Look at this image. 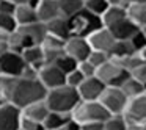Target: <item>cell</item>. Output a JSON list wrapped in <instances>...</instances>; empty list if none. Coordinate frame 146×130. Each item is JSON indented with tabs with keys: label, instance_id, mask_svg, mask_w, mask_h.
Instances as JSON below:
<instances>
[{
	"label": "cell",
	"instance_id": "6da1fadb",
	"mask_svg": "<svg viewBox=\"0 0 146 130\" xmlns=\"http://www.w3.org/2000/svg\"><path fill=\"white\" fill-rule=\"evenodd\" d=\"M49 89L41 83L39 79H25V77H19L14 88L13 97H11V104L16 105L17 108H25L29 105L35 104V102L44 100L47 96Z\"/></svg>",
	"mask_w": 146,
	"mask_h": 130
},
{
	"label": "cell",
	"instance_id": "7a4b0ae2",
	"mask_svg": "<svg viewBox=\"0 0 146 130\" xmlns=\"http://www.w3.org/2000/svg\"><path fill=\"white\" fill-rule=\"evenodd\" d=\"M80 100H82V97H80L77 88H72L69 85L49 89L47 96H46V104L50 108V111L64 113V114L72 113L74 108L80 104Z\"/></svg>",
	"mask_w": 146,
	"mask_h": 130
},
{
	"label": "cell",
	"instance_id": "3957f363",
	"mask_svg": "<svg viewBox=\"0 0 146 130\" xmlns=\"http://www.w3.org/2000/svg\"><path fill=\"white\" fill-rule=\"evenodd\" d=\"M71 116L80 124L85 122H105L111 116L110 111L102 105L101 100H80Z\"/></svg>",
	"mask_w": 146,
	"mask_h": 130
},
{
	"label": "cell",
	"instance_id": "277c9868",
	"mask_svg": "<svg viewBox=\"0 0 146 130\" xmlns=\"http://www.w3.org/2000/svg\"><path fill=\"white\" fill-rule=\"evenodd\" d=\"M69 25H71V33L74 36H85V38H88L91 33H94L96 30L104 27V24H102L101 16L83 8L82 11H79L72 17H69Z\"/></svg>",
	"mask_w": 146,
	"mask_h": 130
},
{
	"label": "cell",
	"instance_id": "5b68a950",
	"mask_svg": "<svg viewBox=\"0 0 146 130\" xmlns=\"http://www.w3.org/2000/svg\"><path fill=\"white\" fill-rule=\"evenodd\" d=\"M96 75L102 80L107 86H123V83L130 77V72L121 64V61L108 58L101 67H98Z\"/></svg>",
	"mask_w": 146,
	"mask_h": 130
},
{
	"label": "cell",
	"instance_id": "8992f818",
	"mask_svg": "<svg viewBox=\"0 0 146 130\" xmlns=\"http://www.w3.org/2000/svg\"><path fill=\"white\" fill-rule=\"evenodd\" d=\"M99 100L110 111V114H124L129 104V97L119 86H107Z\"/></svg>",
	"mask_w": 146,
	"mask_h": 130
},
{
	"label": "cell",
	"instance_id": "52a82bcc",
	"mask_svg": "<svg viewBox=\"0 0 146 130\" xmlns=\"http://www.w3.org/2000/svg\"><path fill=\"white\" fill-rule=\"evenodd\" d=\"M0 64H2V69H3V74L7 75H13V77H22L24 71L27 67L25 60L22 58V53L16 50H8L5 55L0 57Z\"/></svg>",
	"mask_w": 146,
	"mask_h": 130
},
{
	"label": "cell",
	"instance_id": "ba28073f",
	"mask_svg": "<svg viewBox=\"0 0 146 130\" xmlns=\"http://www.w3.org/2000/svg\"><path fill=\"white\" fill-rule=\"evenodd\" d=\"M91 50L93 49L88 42V38H85V36H74L72 35L64 42V52L69 57H72L74 60H77L79 63L88 60Z\"/></svg>",
	"mask_w": 146,
	"mask_h": 130
},
{
	"label": "cell",
	"instance_id": "9c48e42d",
	"mask_svg": "<svg viewBox=\"0 0 146 130\" xmlns=\"http://www.w3.org/2000/svg\"><path fill=\"white\" fill-rule=\"evenodd\" d=\"M17 30H19L21 36H22L25 47L42 44L44 38L47 36V27H46L44 22H39V20L38 22H33V24H29V25H21V27H17Z\"/></svg>",
	"mask_w": 146,
	"mask_h": 130
},
{
	"label": "cell",
	"instance_id": "30bf717a",
	"mask_svg": "<svg viewBox=\"0 0 146 130\" xmlns=\"http://www.w3.org/2000/svg\"><path fill=\"white\" fill-rule=\"evenodd\" d=\"M38 79L47 89L58 88L66 85V74L57 66V64H44L38 72Z\"/></svg>",
	"mask_w": 146,
	"mask_h": 130
},
{
	"label": "cell",
	"instance_id": "8fae6325",
	"mask_svg": "<svg viewBox=\"0 0 146 130\" xmlns=\"http://www.w3.org/2000/svg\"><path fill=\"white\" fill-rule=\"evenodd\" d=\"M22 111L11 102L0 105V130H19Z\"/></svg>",
	"mask_w": 146,
	"mask_h": 130
},
{
	"label": "cell",
	"instance_id": "7c38bea8",
	"mask_svg": "<svg viewBox=\"0 0 146 130\" xmlns=\"http://www.w3.org/2000/svg\"><path fill=\"white\" fill-rule=\"evenodd\" d=\"M105 88H107V85L98 75H94L83 80V83L77 88V91H79L82 100H99L104 94Z\"/></svg>",
	"mask_w": 146,
	"mask_h": 130
},
{
	"label": "cell",
	"instance_id": "4fadbf2b",
	"mask_svg": "<svg viewBox=\"0 0 146 130\" xmlns=\"http://www.w3.org/2000/svg\"><path fill=\"white\" fill-rule=\"evenodd\" d=\"M129 124H143L146 122V92L138 97L129 99L127 108L124 111Z\"/></svg>",
	"mask_w": 146,
	"mask_h": 130
},
{
	"label": "cell",
	"instance_id": "5bb4252c",
	"mask_svg": "<svg viewBox=\"0 0 146 130\" xmlns=\"http://www.w3.org/2000/svg\"><path fill=\"white\" fill-rule=\"evenodd\" d=\"M88 42L93 50H101L108 53L110 49L113 47V44L116 42V39H115L113 33L107 27H101L99 30H96L94 33H91L88 36Z\"/></svg>",
	"mask_w": 146,
	"mask_h": 130
},
{
	"label": "cell",
	"instance_id": "9a60e30c",
	"mask_svg": "<svg viewBox=\"0 0 146 130\" xmlns=\"http://www.w3.org/2000/svg\"><path fill=\"white\" fill-rule=\"evenodd\" d=\"M107 28L113 33L116 41H129L141 27H138L132 19H129V16H127V17H124V19H121L119 22L113 24L111 27H107Z\"/></svg>",
	"mask_w": 146,
	"mask_h": 130
},
{
	"label": "cell",
	"instance_id": "2e32d148",
	"mask_svg": "<svg viewBox=\"0 0 146 130\" xmlns=\"http://www.w3.org/2000/svg\"><path fill=\"white\" fill-rule=\"evenodd\" d=\"M35 8H36V14H38L39 22L47 24L50 20H54L55 17L61 16L58 0H38Z\"/></svg>",
	"mask_w": 146,
	"mask_h": 130
},
{
	"label": "cell",
	"instance_id": "e0dca14e",
	"mask_svg": "<svg viewBox=\"0 0 146 130\" xmlns=\"http://www.w3.org/2000/svg\"><path fill=\"white\" fill-rule=\"evenodd\" d=\"M36 2L33 3H24V5H16V10H14V19H16L17 25H29V24L38 22V14H36Z\"/></svg>",
	"mask_w": 146,
	"mask_h": 130
},
{
	"label": "cell",
	"instance_id": "ac0fdd59",
	"mask_svg": "<svg viewBox=\"0 0 146 130\" xmlns=\"http://www.w3.org/2000/svg\"><path fill=\"white\" fill-rule=\"evenodd\" d=\"M46 27H47L49 35L58 36V38L64 39V41L72 36V33H71V25H69V19L64 17V16L55 17L54 20H50V22L46 24Z\"/></svg>",
	"mask_w": 146,
	"mask_h": 130
},
{
	"label": "cell",
	"instance_id": "d6986e66",
	"mask_svg": "<svg viewBox=\"0 0 146 130\" xmlns=\"http://www.w3.org/2000/svg\"><path fill=\"white\" fill-rule=\"evenodd\" d=\"M22 116L24 117H29L32 121H36V122L42 124L44 119L47 117V114L50 113V108L47 107L46 104V99L44 100H39V102H35V104L29 105V107L22 108Z\"/></svg>",
	"mask_w": 146,
	"mask_h": 130
},
{
	"label": "cell",
	"instance_id": "ffe728a7",
	"mask_svg": "<svg viewBox=\"0 0 146 130\" xmlns=\"http://www.w3.org/2000/svg\"><path fill=\"white\" fill-rule=\"evenodd\" d=\"M21 53H22V58L25 60L27 64L36 67L38 71L46 64V61H44V50H42V46L41 44L29 46V47H25Z\"/></svg>",
	"mask_w": 146,
	"mask_h": 130
},
{
	"label": "cell",
	"instance_id": "44dd1931",
	"mask_svg": "<svg viewBox=\"0 0 146 130\" xmlns=\"http://www.w3.org/2000/svg\"><path fill=\"white\" fill-rule=\"evenodd\" d=\"M127 16L138 27L146 25V2H133L126 7Z\"/></svg>",
	"mask_w": 146,
	"mask_h": 130
},
{
	"label": "cell",
	"instance_id": "7402d4cb",
	"mask_svg": "<svg viewBox=\"0 0 146 130\" xmlns=\"http://www.w3.org/2000/svg\"><path fill=\"white\" fill-rule=\"evenodd\" d=\"M132 53H135V49L132 47L130 41H116L108 52V57L113 58V60L123 61L124 58L130 57Z\"/></svg>",
	"mask_w": 146,
	"mask_h": 130
},
{
	"label": "cell",
	"instance_id": "603a6c76",
	"mask_svg": "<svg viewBox=\"0 0 146 130\" xmlns=\"http://www.w3.org/2000/svg\"><path fill=\"white\" fill-rule=\"evenodd\" d=\"M16 83H17V77L7 75V74L0 75V99L3 102L11 100L14 88H16Z\"/></svg>",
	"mask_w": 146,
	"mask_h": 130
},
{
	"label": "cell",
	"instance_id": "cb8c5ba5",
	"mask_svg": "<svg viewBox=\"0 0 146 130\" xmlns=\"http://www.w3.org/2000/svg\"><path fill=\"white\" fill-rule=\"evenodd\" d=\"M71 119V114H64V113H57V111H50L47 114V117L42 122V127L46 130H61L63 125Z\"/></svg>",
	"mask_w": 146,
	"mask_h": 130
},
{
	"label": "cell",
	"instance_id": "d4e9b609",
	"mask_svg": "<svg viewBox=\"0 0 146 130\" xmlns=\"http://www.w3.org/2000/svg\"><path fill=\"white\" fill-rule=\"evenodd\" d=\"M101 17H102L104 27H111L113 24H116V22H119L121 19L127 17L126 7H108L107 11H105Z\"/></svg>",
	"mask_w": 146,
	"mask_h": 130
},
{
	"label": "cell",
	"instance_id": "484cf974",
	"mask_svg": "<svg viewBox=\"0 0 146 130\" xmlns=\"http://www.w3.org/2000/svg\"><path fill=\"white\" fill-rule=\"evenodd\" d=\"M58 5L61 16L69 19L85 8V0H58Z\"/></svg>",
	"mask_w": 146,
	"mask_h": 130
},
{
	"label": "cell",
	"instance_id": "4316f807",
	"mask_svg": "<svg viewBox=\"0 0 146 130\" xmlns=\"http://www.w3.org/2000/svg\"><path fill=\"white\" fill-rule=\"evenodd\" d=\"M121 89H123V91L126 92V96H127L129 99L138 97V96H141V94H145V92H146L145 85H143L141 82H138L137 79H133L132 75H130L129 79H127L126 82L123 83Z\"/></svg>",
	"mask_w": 146,
	"mask_h": 130
},
{
	"label": "cell",
	"instance_id": "83f0119b",
	"mask_svg": "<svg viewBox=\"0 0 146 130\" xmlns=\"http://www.w3.org/2000/svg\"><path fill=\"white\" fill-rule=\"evenodd\" d=\"M105 130H129V124L124 114H111L105 121Z\"/></svg>",
	"mask_w": 146,
	"mask_h": 130
},
{
	"label": "cell",
	"instance_id": "f1b7e54d",
	"mask_svg": "<svg viewBox=\"0 0 146 130\" xmlns=\"http://www.w3.org/2000/svg\"><path fill=\"white\" fill-rule=\"evenodd\" d=\"M54 64H57V66L60 67L64 74H69L71 71H74V69H77V67H79V61L74 60L72 57H69L66 52H63V53L57 58V61H55Z\"/></svg>",
	"mask_w": 146,
	"mask_h": 130
},
{
	"label": "cell",
	"instance_id": "f546056e",
	"mask_svg": "<svg viewBox=\"0 0 146 130\" xmlns=\"http://www.w3.org/2000/svg\"><path fill=\"white\" fill-rule=\"evenodd\" d=\"M110 7L107 0H86L85 2V8L91 13L98 14V16H102V14L107 11V8Z\"/></svg>",
	"mask_w": 146,
	"mask_h": 130
},
{
	"label": "cell",
	"instance_id": "4dcf8cb0",
	"mask_svg": "<svg viewBox=\"0 0 146 130\" xmlns=\"http://www.w3.org/2000/svg\"><path fill=\"white\" fill-rule=\"evenodd\" d=\"M17 22L14 19V14H5L0 13V30H3L7 33H13L17 28Z\"/></svg>",
	"mask_w": 146,
	"mask_h": 130
},
{
	"label": "cell",
	"instance_id": "1f68e13d",
	"mask_svg": "<svg viewBox=\"0 0 146 130\" xmlns=\"http://www.w3.org/2000/svg\"><path fill=\"white\" fill-rule=\"evenodd\" d=\"M86 77L83 75L82 72L79 71V67L74 71H71L69 74H66V85L72 86V88H79L80 85L83 83V80H85Z\"/></svg>",
	"mask_w": 146,
	"mask_h": 130
},
{
	"label": "cell",
	"instance_id": "d6a6232c",
	"mask_svg": "<svg viewBox=\"0 0 146 130\" xmlns=\"http://www.w3.org/2000/svg\"><path fill=\"white\" fill-rule=\"evenodd\" d=\"M129 41H130V44H132V47L135 49V52H140L141 49L146 47V33L140 28L138 32L129 39Z\"/></svg>",
	"mask_w": 146,
	"mask_h": 130
},
{
	"label": "cell",
	"instance_id": "836d02e7",
	"mask_svg": "<svg viewBox=\"0 0 146 130\" xmlns=\"http://www.w3.org/2000/svg\"><path fill=\"white\" fill-rule=\"evenodd\" d=\"M108 58H110V57H108V53H105V52L91 50V53H90V57H88V61H90V63H93L96 67H101L105 61H108Z\"/></svg>",
	"mask_w": 146,
	"mask_h": 130
},
{
	"label": "cell",
	"instance_id": "e575fe53",
	"mask_svg": "<svg viewBox=\"0 0 146 130\" xmlns=\"http://www.w3.org/2000/svg\"><path fill=\"white\" fill-rule=\"evenodd\" d=\"M79 71L86 77V79H88V77H94L96 75L98 67H96L93 63H90L88 60H85V61H80V63H79Z\"/></svg>",
	"mask_w": 146,
	"mask_h": 130
},
{
	"label": "cell",
	"instance_id": "d590c367",
	"mask_svg": "<svg viewBox=\"0 0 146 130\" xmlns=\"http://www.w3.org/2000/svg\"><path fill=\"white\" fill-rule=\"evenodd\" d=\"M19 129L21 130H44L42 124L36 122V121H32L29 117H21V124H19Z\"/></svg>",
	"mask_w": 146,
	"mask_h": 130
},
{
	"label": "cell",
	"instance_id": "8d00e7d4",
	"mask_svg": "<svg viewBox=\"0 0 146 130\" xmlns=\"http://www.w3.org/2000/svg\"><path fill=\"white\" fill-rule=\"evenodd\" d=\"M130 75H132L133 79H137L138 82H141L143 85H146V63L140 64L138 67L130 71Z\"/></svg>",
	"mask_w": 146,
	"mask_h": 130
},
{
	"label": "cell",
	"instance_id": "74e56055",
	"mask_svg": "<svg viewBox=\"0 0 146 130\" xmlns=\"http://www.w3.org/2000/svg\"><path fill=\"white\" fill-rule=\"evenodd\" d=\"M8 38H10V33L0 30V57L5 55L10 50V44H8Z\"/></svg>",
	"mask_w": 146,
	"mask_h": 130
},
{
	"label": "cell",
	"instance_id": "f35d334b",
	"mask_svg": "<svg viewBox=\"0 0 146 130\" xmlns=\"http://www.w3.org/2000/svg\"><path fill=\"white\" fill-rule=\"evenodd\" d=\"M14 10H16V5L11 3L10 0H0V13L14 14Z\"/></svg>",
	"mask_w": 146,
	"mask_h": 130
},
{
	"label": "cell",
	"instance_id": "ab89813d",
	"mask_svg": "<svg viewBox=\"0 0 146 130\" xmlns=\"http://www.w3.org/2000/svg\"><path fill=\"white\" fill-rule=\"evenodd\" d=\"M82 130H105V122H85Z\"/></svg>",
	"mask_w": 146,
	"mask_h": 130
},
{
	"label": "cell",
	"instance_id": "60d3db41",
	"mask_svg": "<svg viewBox=\"0 0 146 130\" xmlns=\"http://www.w3.org/2000/svg\"><path fill=\"white\" fill-rule=\"evenodd\" d=\"M61 130H82V124H80L79 121H76L72 116H71V119L68 121L66 124H64Z\"/></svg>",
	"mask_w": 146,
	"mask_h": 130
},
{
	"label": "cell",
	"instance_id": "b9f144b4",
	"mask_svg": "<svg viewBox=\"0 0 146 130\" xmlns=\"http://www.w3.org/2000/svg\"><path fill=\"white\" fill-rule=\"evenodd\" d=\"M110 7H127L124 0H107Z\"/></svg>",
	"mask_w": 146,
	"mask_h": 130
},
{
	"label": "cell",
	"instance_id": "7bdbcfd3",
	"mask_svg": "<svg viewBox=\"0 0 146 130\" xmlns=\"http://www.w3.org/2000/svg\"><path fill=\"white\" fill-rule=\"evenodd\" d=\"M10 2L14 5H24V3H33L35 0H10Z\"/></svg>",
	"mask_w": 146,
	"mask_h": 130
},
{
	"label": "cell",
	"instance_id": "ee69618b",
	"mask_svg": "<svg viewBox=\"0 0 146 130\" xmlns=\"http://www.w3.org/2000/svg\"><path fill=\"white\" fill-rule=\"evenodd\" d=\"M138 53H140V57H141V60L146 63V47H145V49H141V50H140Z\"/></svg>",
	"mask_w": 146,
	"mask_h": 130
},
{
	"label": "cell",
	"instance_id": "f6af8a7d",
	"mask_svg": "<svg viewBox=\"0 0 146 130\" xmlns=\"http://www.w3.org/2000/svg\"><path fill=\"white\" fill-rule=\"evenodd\" d=\"M126 2V5H129V3H133V2H146V0H124Z\"/></svg>",
	"mask_w": 146,
	"mask_h": 130
},
{
	"label": "cell",
	"instance_id": "bcb514c9",
	"mask_svg": "<svg viewBox=\"0 0 146 130\" xmlns=\"http://www.w3.org/2000/svg\"><path fill=\"white\" fill-rule=\"evenodd\" d=\"M140 130H146V122L141 124V127H140Z\"/></svg>",
	"mask_w": 146,
	"mask_h": 130
},
{
	"label": "cell",
	"instance_id": "7dc6e473",
	"mask_svg": "<svg viewBox=\"0 0 146 130\" xmlns=\"http://www.w3.org/2000/svg\"><path fill=\"white\" fill-rule=\"evenodd\" d=\"M2 74H3V69H2V64H0V75H2Z\"/></svg>",
	"mask_w": 146,
	"mask_h": 130
},
{
	"label": "cell",
	"instance_id": "c3c4849f",
	"mask_svg": "<svg viewBox=\"0 0 146 130\" xmlns=\"http://www.w3.org/2000/svg\"><path fill=\"white\" fill-rule=\"evenodd\" d=\"M141 30H143V32L146 33V25H145V27H141Z\"/></svg>",
	"mask_w": 146,
	"mask_h": 130
},
{
	"label": "cell",
	"instance_id": "681fc988",
	"mask_svg": "<svg viewBox=\"0 0 146 130\" xmlns=\"http://www.w3.org/2000/svg\"><path fill=\"white\" fill-rule=\"evenodd\" d=\"M2 104H5V102H3V100H2V99H0V105H2Z\"/></svg>",
	"mask_w": 146,
	"mask_h": 130
},
{
	"label": "cell",
	"instance_id": "f907efd6",
	"mask_svg": "<svg viewBox=\"0 0 146 130\" xmlns=\"http://www.w3.org/2000/svg\"><path fill=\"white\" fill-rule=\"evenodd\" d=\"M85 2H86V0H85Z\"/></svg>",
	"mask_w": 146,
	"mask_h": 130
},
{
	"label": "cell",
	"instance_id": "816d5d0a",
	"mask_svg": "<svg viewBox=\"0 0 146 130\" xmlns=\"http://www.w3.org/2000/svg\"><path fill=\"white\" fill-rule=\"evenodd\" d=\"M19 130H21V129H19Z\"/></svg>",
	"mask_w": 146,
	"mask_h": 130
},
{
	"label": "cell",
	"instance_id": "f5cc1de1",
	"mask_svg": "<svg viewBox=\"0 0 146 130\" xmlns=\"http://www.w3.org/2000/svg\"><path fill=\"white\" fill-rule=\"evenodd\" d=\"M44 130H46V129H44Z\"/></svg>",
	"mask_w": 146,
	"mask_h": 130
}]
</instances>
